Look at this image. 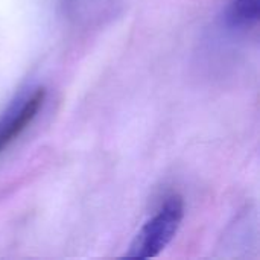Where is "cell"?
<instances>
[{
	"label": "cell",
	"mask_w": 260,
	"mask_h": 260,
	"mask_svg": "<svg viewBox=\"0 0 260 260\" xmlns=\"http://www.w3.org/2000/svg\"><path fill=\"white\" fill-rule=\"evenodd\" d=\"M183 216V200L180 197L169 198L161 210L139 232L126 256L137 259H149L158 256L177 235Z\"/></svg>",
	"instance_id": "cell-1"
},
{
	"label": "cell",
	"mask_w": 260,
	"mask_h": 260,
	"mask_svg": "<svg viewBox=\"0 0 260 260\" xmlns=\"http://www.w3.org/2000/svg\"><path fill=\"white\" fill-rule=\"evenodd\" d=\"M46 99V90L38 88L23 104L0 122V152L5 151L38 116Z\"/></svg>",
	"instance_id": "cell-2"
},
{
	"label": "cell",
	"mask_w": 260,
	"mask_h": 260,
	"mask_svg": "<svg viewBox=\"0 0 260 260\" xmlns=\"http://www.w3.org/2000/svg\"><path fill=\"white\" fill-rule=\"evenodd\" d=\"M260 0H232L227 8V23L232 27H250L259 20Z\"/></svg>",
	"instance_id": "cell-3"
}]
</instances>
